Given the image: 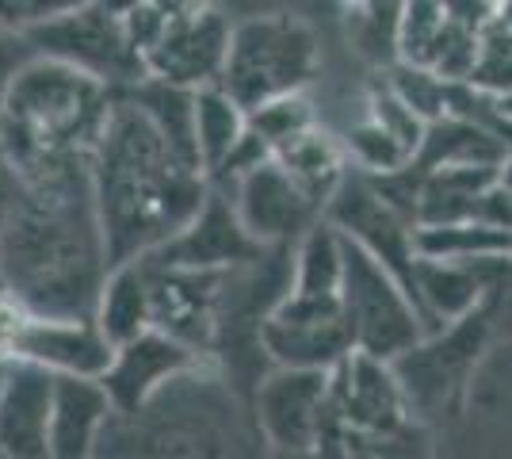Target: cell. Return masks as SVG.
Masks as SVG:
<instances>
[{"instance_id": "6da1fadb", "label": "cell", "mask_w": 512, "mask_h": 459, "mask_svg": "<svg viewBox=\"0 0 512 459\" xmlns=\"http://www.w3.org/2000/svg\"><path fill=\"white\" fill-rule=\"evenodd\" d=\"M111 276L104 222L88 165L23 180V196L0 249V287L31 318L96 322Z\"/></svg>"}, {"instance_id": "7a4b0ae2", "label": "cell", "mask_w": 512, "mask_h": 459, "mask_svg": "<svg viewBox=\"0 0 512 459\" xmlns=\"http://www.w3.org/2000/svg\"><path fill=\"white\" fill-rule=\"evenodd\" d=\"M88 169L111 268L165 249L211 199V176L172 150L169 138L127 92H115Z\"/></svg>"}, {"instance_id": "3957f363", "label": "cell", "mask_w": 512, "mask_h": 459, "mask_svg": "<svg viewBox=\"0 0 512 459\" xmlns=\"http://www.w3.org/2000/svg\"><path fill=\"white\" fill-rule=\"evenodd\" d=\"M115 92L77 69L31 58L0 100V146L20 180L88 165L100 146Z\"/></svg>"}, {"instance_id": "277c9868", "label": "cell", "mask_w": 512, "mask_h": 459, "mask_svg": "<svg viewBox=\"0 0 512 459\" xmlns=\"http://www.w3.org/2000/svg\"><path fill=\"white\" fill-rule=\"evenodd\" d=\"M127 35L150 81L203 92L222 81L234 23L214 4L142 0L123 4Z\"/></svg>"}, {"instance_id": "5b68a950", "label": "cell", "mask_w": 512, "mask_h": 459, "mask_svg": "<svg viewBox=\"0 0 512 459\" xmlns=\"http://www.w3.org/2000/svg\"><path fill=\"white\" fill-rule=\"evenodd\" d=\"M321 46L314 27L287 12H264L234 23L230 54L218 88H226L245 111L299 96L318 77Z\"/></svg>"}, {"instance_id": "8992f818", "label": "cell", "mask_w": 512, "mask_h": 459, "mask_svg": "<svg viewBox=\"0 0 512 459\" xmlns=\"http://www.w3.org/2000/svg\"><path fill=\"white\" fill-rule=\"evenodd\" d=\"M23 39L35 50V58L62 62L111 92H130L142 81H150L127 35L123 8L115 4H100V0L62 4L54 16L31 23Z\"/></svg>"}, {"instance_id": "52a82bcc", "label": "cell", "mask_w": 512, "mask_h": 459, "mask_svg": "<svg viewBox=\"0 0 512 459\" xmlns=\"http://www.w3.org/2000/svg\"><path fill=\"white\" fill-rule=\"evenodd\" d=\"M337 299H341L344 322L352 333V349L363 356L398 364L406 352H413L425 337H432L425 314L409 299L406 287L352 241H348L344 284Z\"/></svg>"}, {"instance_id": "ba28073f", "label": "cell", "mask_w": 512, "mask_h": 459, "mask_svg": "<svg viewBox=\"0 0 512 459\" xmlns=\"http://www.w3.org/2000/svg\"><path fill=\"white\" fill-rule=\"evenodd\" d=\"M260 349L268 368L325 375H333L356 352L341 299H318L295 291L260 322Z\"/></svg>"}, {"instance_id": "9c48e42d", "label": "cell", "mask_w": 512, "mask_h": 459, "mask_svg": "<svg viewBox=\"0 0 512 459\" xmlns=\"http://www.w3.org/2000/svg\"><path fill=\"white\" fill-rule=\"evenodd\" d=\"M325 219L341 230L352 245H360L371 261H379L409 291V299L417 303V226L398 215L390 203H386L371 180L352 169V176L341 184V192L329 199L325 207ZM421 310V306H417Z\"/></svg>"}, {"instance_id": "30bf717a", "label": "cell", "mask_w": 512, "mask_h": 459, "mask_svg": "<svg viewBox=\"0 0 512 459\" xmlns=\"http://www.w3.org/2000/svg\"><path fill=\"white\" fill-rule=\"evenodd\" d=\"M493 329L490 310H478L455 326L440 329L425 337L413 352H406L394 372L402 379L409 398V410L417 414H436L451 402V394L463 387L467 372L474 368L478 352L486 349V337Z\"/></svg>"}, {"instance_id": "8fae6325", "label": "cell", "mask_w": 512, "mask_h": 459, "mask_svg": "<svg viewBox=\"0 0 512 459\" xmlns=\"http://www.w3.org/2000/svg\"><path fill=\"white\" fill-rule=\"evenodd\" d=\"M211 364V356L172 341L161 329H150L138 341L115 349V360L100 379V387H104L115 417H138L169 391V383H184L188 375L207 372Z\"/></svg>"}, {"instance_id": "7c38bea8", "label": "cell", "mask_w": 512, "mask_h": 459, "mask_svg": "<svg viewBox=\"0 0 512 459\" xmlns=\"http://www.w3.org/2000/svg\"><path fill=\"white\" fill-rule=\"evenodd\" d=\"M222 192L234 203L245 234L264 249H295L302 234L325 219L318 203L279 169V161H264Z\"/></svg>"}, {"instance_id": "4fadbf2b", "label": "cell", "mask_w": 512, "mask_h": 459, "mask_svg": "<svg viewBox=\"0 0 512 459\" xmlns=\"http://www.w3.org/2000/svg\"><path fill=\"white\" fill-rule=\"evenodd\" d=\"M329 375L272 368L253 394L256 425L272 452H314L329 421Z\"/></svg>"}, {"instance_id": "5bb4252c", "label": "cell", "mask_w": 512, "mask_h": 459, "mask_svg": "<svg viewBox=\"0 0 512 459\" xmlns=\"http://www.w3.org/2000/svg\"><path fill=\"white\" fill-rule=\"evenodd\" d=\"M268 253L272 249L256 245L245 234L230 196L211 184V199L203 203L192 226L184 234H176L165 249L150 253V261L161 268H176V272H237V268L264 261Z\"/></svg>"}, {"instance_id": "9a60e30c", "label": "cell", "mask_w": 512, "mask_h": 459, "mask_svg": "<svg viewBox=\"0 0 512 459\" xmlns=\"http://www.w3.org/2000/svg\"><path fill=\"white\" fill-rule=\"evenodd\" d=\"M333 391V414L341 417L348 429H356L360 437H386L406 429L409 421H417L409 410V398L402 379L394 372V364L352 352L337 372L329 375Z\"/></svg>"}, {"instance_id": "2e32d148", "label": "cell", "mask_w": 512, "mask_h": 459, "mask_svg": "<svg viewBox=\"0 0 512 459\" xmlns=\"http://www.w3.org/2000/svg\"><path fill=\"white\" fill-rule=\"evenodd\" d=\"M142 261L150 264L153 329L214 360L218 310H222V291L230 272H176V268L153 264L150 257Z\"/></svg>"}, {"instance_id": "e0dca14e", "label": "cell", "mask_w": 512, "mask_h": 459, "mask_svg": "<svg viewBox=\"0 0 512 459\" xmlns=\"http://www.w3.org/2000/svg\"><path fill=\"white\" fill-rule=\"evenodd\" d=\"M16 364H31L58 379H85L100 383L115 360V345L104 337L96 322L81 318H23L16 345H12Z\"/></svg>"}, {"instance_id": "ac0fdd59", "label": "cell", "mask_w": 512, "mask_h": 459, "mask_svg": "<svg viewBox=\"0 0 512 459\" xmlns=\"http://www.w3.org/2000/svg\"><path fill=\"white\" fill-rule=\"evenodd\" d=\"M58 375L8 364L0 387V459H54Z\"/></svg>"}, {"instance_id": "d6986e66", "label": "cell", "mask_w": 512, "mask_h": 459, "mask_svg": "<svg viewBox=\"0 0 512 459\" xmlns=\"http://www.w3.org/2000/svg\"><path fill=\"white\" fill-rule=\"evenodd\" d=\"M512 268V257L482 264H455V261H421L417 264V306L425 314L428 333L463 322L470 314L486 310L497 287Z\"/></svg>"}, {"instance_id": "ffe728a7", "label": "cell", "mask_w": 512, "mask_h": 459, "mask_svg": "<svg viewBox=\"0 0 512 459\" xmlns=\"http://www.w3.org/2000/svg\"><path fill=\"white\" fill-rule=\"evenodd\" d=\"M512 150V134L444 115L436 123H428L425 142L413 157V165L421 173H444V169H505Z\"/></svg>"}, {"instance_id": "44dd1931", "label": "cell", "mask_w": 512, "mask_h": 459, "mask_svg": "<svg viewBox=\"0 0 512 459\" xmlns=\"http://www.w3.org/2000/svg\"><path fill=\"white\" fill-rule=\"evenodd\" d=\"M96 326L104 329V337L123 349L130 341H138L142 333L153 329V284L150 264L127 261L115 264L104 284L100 306H96Z\"/></svg>"}, {"instance_id": "7402d4cb", "label": "cell", "mask_w": 512, "mask_h": 459, "mask_svg": "<svg viewBox=\"0 0 512 459\" xmlns=\"http://www.w3.org/2000/svg\"><path fill=\"white\" fill-rule=\"evenodd\" d=\"M115 417L100 383L58 379V414H54V459H96V444Z\"/></svg>"}, {"instance_id": "603a6c76", "label": "cell", "mask_w": 512, "mask_h": 459, "mask_svg": "<svg viewBox=\"0 0 512 459\" xmlns=\"http://www.w3.org/2000/svg\"><path fill=\"white\" fill-rule=\"evenodd\" d=\"M276 161L279 169L318 203L321 215H325L329 199L341 192L344 180L352 176V161H348V150H344V138L321 131V127L295 138L287 150H279Z\"/></svg>"}, {"instance_id": "cb8c5ba5", "label": "cell", "mask_w": 512, "mask_h": 459, "mask_svg": "<svg viewBox=\"0 0 512 459\" xmlns=\"http://www.w3.org/2000/svg\"><path fill=\"white\" fill-rule=\"evenodd\" d=\"M344 261H348V238L329 219H321L291 249V291L337 299L344 284Z\"/></svg>"}, {"instance_id": "d4e9b609", "label": "cell", "mask_w": 512, "mask_h": 459, "mask_svg": "<svg viewBox=\"0 0 512 459\" xmlns=\"http://www.w3.org/2000/svg\"><path fill=\"white\" fill-rule=\"evenodd\" d=\"M245 134H249V111L241 108L226 88L211 85L195 92V146H199V161L211 180L237 153Z\"/></svg>"}, {"instance_id": "484cf974", "label": "cell", "mask_w": 512, "mask_h": 459, "mask_svg": "<svg viewBox=\"0 0 512 459\" xmlns=\"http://www.w3.org/2000/svg\"><path fill=\"white\" fill-rule=\"evenodd\" d=\"M421 261L482 264L512 257V230L486 222H459V226H421L417 230Z\"/></svg>"}, {"instance_id": "4316f807", "label": "cell", "mask_w": 512, "mask_h": 459, "mask_svg": "<svg viewBox=\"0 0 512 459\" xmlns=\"http://www.w3.org/2000/svg\"><path fill=\"white\" fill-rule=\"evenodd\" d=\"M344 35L367 66L390 73L402 62V4H352L344 12Z\"/></svg>"}, {"instance_id": "83f0119b", "label": "cell", "mask_w": 512, "mask_h": 459, "mask_svg": "<svg viewBox=\"0 0 512 459\" xmlns=\"http://www.w3.org/2000/svg\"><path fill=\"white\" fill-rule=\"evenodd\" d=\"M344 150H348L352 169L363 176H390L402 173L406 165H413V153L394 134H386L379 123H371L367 115L344 134Z\"/></svg>"}, {"instance_id": "f1b7e54d", "label": "cell", "mask_w": 512, "mask_h": 459, "mask_svg": "<svg viewBox=\"0 0 512 459\" xmlns=\"http://www.w3.org/2000/svg\"><path fill=\"white\" fill-rule=\"evenodd\" d=\"M314 127H318V119H314V108H310L306 92L279 96L272 104H260L256 111H249V134H256L272 150V157L279 150H287L306 131H314Z\"/></svg>"}, {"instance_id": "f546056e", "label": "cell", "mask_w": 512, "mask_h": 459, "mask_svg": "<svg viewBox=\"0 0 512 459\" xmlns=\"http://www.w3.org/2000/svg\"><path fill=\"white\" fill-rule=\"evenodd\" d=\"M444 27H448V8L444 4H436V0L402 4V43H398L402 46V62L398 66L428 69Z\"/></svg>"}, {"instance_id": "4dcf8cb0", "label": "cell", "mask_w": 512, "mask_h": 459, "mask_svg": "<svg viewBox=\"0 0 512 459\" xmlns=\"http://www.w3.org/2000/svg\"><path fill=\"white\" fill-rule=\"evenodd\" d=\"M470 88L490 100L512 96V31H505L497 20L478 39V62L470 73Z\"/></svg>"}, {"instance_id": "1f68e13d", "label": "cell", "mask_w": 512, "mask_h": 459, "mask_svg": "<svg viewBox=\"0 0 512 459\" xmlns=\"http://www.w3.org/2000/svg\"><path fill=\"white\" fill-rule=\"evenodd\" d=\"M367 119L379 123L386 134H394V138L417 157L421 142H425L428 123L417 115V111H409L406 104H402V96L386 85L383 73H375V81H371V88H367Z\"/></svg>"}, {"instance_id": "d6a6232c", "label": "cell", "mask_w": 512, "mask_h": 459, "mask_svg": "<svg viewBox=\"0 0 512 459\" xmlns=\"http://www.w3.org/2000/svg\"><path fill=\"white\" fill-rule=\"evenodd\" d=\"M386 85L402 96V104L409 111H417L425 123H436L448 115V100H451V85L440 81L432 69H417V66H394L390 73H383Z\"/></svg>"}, {"instance_id": "836d02e7", "label": "cell", "mask_w": 512, "mask_h": 459, "mask_svg": "<svg viewBox=\"0 0 512 459\" xmlns=\"http://www.w3.org/2000/svg\"><path fill=\"white\" fill-rule=\"evenodd\" d=\"M356 459H432L425 425L421 421H409L406 429H398V433L367 437Z\"/></svg>"}, {"instance_id": "e575fe53", "label": "cell", "mask_w": 512, "mask_h": 459, "mask_svg": "<svg viewBox=\"0 0 512 459\" xmlns=\"http://www.w3.org/2000/svg\"><path fill=\"white\" fill-rule=\"evenodd\" d=\"M31 58H35V50L27 46L23 31L8 27V23H0V100H4L8 85L16 81V73H20Z\"/></svg>"}, {"instance_id": "d590c367", "label": "cell", "mask_w": 512, "mask_h": 459, "mask_svg": "<svg viewBox=\"0 0 512 459\" xmlns=\"http://www.w3.org/2000/svg\"><path fill=\"white\" fill-rule=\"evenodd\" d=\"M20 196H23V180H20V173L12 169L4 146H0V249H4V238H8V226L16 219ZM0 295H4V287H0Z\"/></svg>"}, {"instance_id": "8d00e7d4", "label": "cell", "mask_w": 512, "mask_h": 459, "mask_svg": "<svg viewBox=\"0 0 512 459\" xmlns=\"http://www.w3.org/2000/svg\"><path fill=\"white\" fill-rule=\"evenodd\" d=\"M23 314L20 306L12 303L8 295H0V364H12V345H16V333L23 326Z\"/></svg>"}, {"instance_id": "74e56055", "label": "cell", "mask_w": 512, "mask_h": 459, "mask_svg": "<svg viewBox=\"0 0 512 459\" xmlns=\"http://www.w3.org/2000/svg\"><path fill=\"white\" fill-rule=\"evenodd\" d=\"M497 23H501L505 31H512V0H505V4H497Z\"/></svg>"}, {"instance_id": "f35d334b", "label": "cell", "mask_w": 512, "mask_h": 459, "mask_svg": "<svg viewBox=\"0 0 512 459\" xmlns=\"http://www.w3.org/2000/svg\"><path fill=\"white\" fill-rule=\"evenodd\" d=\"M497 115H501V123L512 131V96H505V100H497Z\"/></svg>"}, {"instance_id": "ab89813d", "label": "cell", "mask_w": 512, "mask_h": 459, "mask_svg": "<svg viewBox=\"0 0 512 459\" xmlns=\"http://www.w3.org/2000/svg\"><path fill=\"white\" fill-rule=\"evenodd\" d=\"M272 459H318L314 452H272Z\"/></svg>"}, {"instance_id": "60d3db41", "label": "cell", "mask_w": 512, "mask_h": 459, "mask_svg": "<svg viewBox=\"0 0 512 459\" xmlns=\"http://www.w3.org/2000/svg\"><path fill=\"white\" fill-rule=\"evenodd\" d=\"M4 375H8V364H0V387H4Z\"/></svg>"}]
</instances>
